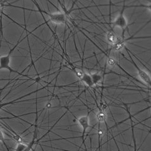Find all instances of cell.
Here are the masks:
<instances>
[{"mask_svg": "<svg viewBox=\"0 0 151 151\" xmlns=\"http://www.w3.org/2000/svg\"><path fill=\"white\" fill-rule=\"evenodd\" d=\"M134 143H135V150L134 151H136V143H135V140H134Z\"/></svg>", "mask_w": 151, "mask_h": 151, "instance_id": "obj_16", "label": "cell"}, {"mask_svg": "<svg viewBox=\"0 0 151 151\" xmlns=\"http://www.w3.org/2000/svg\"><path fill=\"white\" fill-rule=\"evenodd\" d=\"M40 12L47 14L49 17V21L56 23V24H64L66 22V15L63 13L59 12L55 13H48L45 12Z\"/></svg>", "mask_w": 151, "mask_h": 151, "instance_id": "obj_3", "label": "cell"}, {"mask_svg": "<svg viewBox=\"0 0 151 151\" xmlns=\"http://www.w3.org/2000/svg\"><path fill=\"white\" fill-rule=\"evenodd\" d=\"M107 64L110 67H113L116 64V60L112 58H110L107 59Z\"/></svg>", "mask_w": 151, "mask_h": 151, "instance_id": "obj_12", "label": "cell"}, {"mask_svg": "<svg viewBox=\"0 0 151 151\" xmlns=\"http://www.w3.org/2000/svg\"><path fill=\"white\" fill-rule=\"evenodd\" d=\"M81 81L82 82H83L85 84H87L88 86L91 87L92 86H94V83L92 81V79L91 78V76L89 75L86 73H84L83 77L81 78Z\"/></svg>", "mask_w": 151, "mask_h": 151, "instance_id": "obj_8", "label": "cell"}, {"mask_svg": "<svg viewBox=\"0 0 151 151\" xmlns=\"http://www.w3.org/2000/svg\"><path fill=\"white\" fill-rule=\"evenodd\" d=\"M6 1H0V9H3L4 6H5V3Z\"/></svg>", "mask_w": 151, "mask_h": 151, "instance_id": "obj_13", "label": "cell"}, {"mask_svg": "<svg viewBox=\"0 0 151 151\" xmlns=\"http://www.w3.org/2000/svg\"><path fill=\"white\" fill-rule=\"evenodd\" d=\"M124 10H125V6L123 7V9L121 13H120V15L116 18L115 22L113 23V27H119L121 28L123 32L125 31V28L127 27V21L124 16V13H123Z\"/></svg>", "mask_w": 151, "mask_h": 151, "instance_id": "obj_4", "label": "cell"}, {"mask_svg": "<svg viewBox=\"0 0 151 151\" xmlns=\"http://www.w3.org/2000/svg\"><path fill=\"white\" fill-rule=\"evenodd\" d=\"M0 142H2L4 145H5V147H6V148L7 149L8 151H9L8 146H7L6 142H5V140H4V134H3V131L1 130V129H0Z\"/></svg>", "mask_w": 151, "mask_h": 151, "instance_id": "obj_11", "label": "cell"}, {"mask_svg": "<svg viewBox=\"0 0 151 151\" xmlns=\"http://www.w3.org/2000/svg\"><path fill=\"white\" fill-rule=\"evenodd\" d=\"M3 9H0V15H1V14H3Z\"/></svg>", "mask_w": 151, "mask_h": 151, "instance_id": "obj_15", "label": "cell"}, {"mask_svg": "<svg viewBox=\"0 0 151 151\" xmlns=\"http://www.w3.org/2000/svg\"><path fill=\"white\" fill-rule=\"evenodd\" d=\"M96 119L99 123L105 122L107 119V114L104 110H101L96 115Z\"/></svg>", "mask_w": 151, "mask_h": 151, "instance_id": "obj_9", "label": "cell"}, {"mask_svg": "<svg viewBox=\"0 0 151 151\" xmlns=\"http://www.w3.org/2000/svg\"><path fill=\"white\" fill-rule=\"evenodd\" d=\"M132 63L134 64L135 65V67L136 68V70H137V72L139 74V77L140 78L142 81H143L144 83H145L147 84H148L149 86L151 87V78L150 76L147 74V73H146L145 70L141 69L140 68L138 67V65H136L134 61H132Z\"/></svg>", "mask_w": 151, "mask_h": 151, "instance_id": "obj_6", "label": "cell"}, {"mask_svg": "<svg viewBox=\"0 0 151 151\" xmlns=\"http://www.w3.org/2000/svg\"><path fill=\"white\" fill-rule=\"evenodd\" d=\"M91 78H92V81H93L94 85V84H96L97 83H98L99 82V81H101V75L97 74V73L93 74L91 76Z\"/></svg>", "mask_w": 151, "mask_h": 151, "instance_id": "obj_10", "label": "cell"}, {"mask_svg": "<svg viewBox=\"0 0 151 151\" xmlns=\"http://www.w3.org/2000/svg\"><path fill=\"white\" fill-rule=\"evenodd\" d=\"M106 39L108 43L113 46L116 45L120 40L118 37L116 35V34L113 30H110L107 32Z\"/></svg>", "mask_w": 151, "mask_h": 151, "instance_id": "obj_7", "label": "cell"}, {"mask_svg": "<svg viewBox=\"0 0 151 151\" xmlns=\"http://www.w3.org/2000/svg\"><path fill=\"white\" fill-rule=\"evenodd\" d=\"M77 122H78V124L81 126L82 129V139L83 140L85 134H86L87 130L89 128V127H90L89 116L86 115V116H81L78 119Z\"/></svg>", "mask_w": 151, "mask_h": 151, "instance_id": "obj_5", "label": "cell"}, {"mask_svg": "<svg viewBox=\"0 0 151 151\" xmlns=\"http://www.w3.org/2000/svg\"><path fill=\"white\" fill-rule=\"evenodd\" d=\"M37 125H36L35 127V130H34V137H33V139L32 141L29 144H25L23 143H18L15 151H31L33 149V147L36 144V137H37Z\"/></svg>", "mask_w": 151, "mask_h": 151, "instance_id": "obj_2", "label": "cell"}, {"mask_svg": "<svg viewBox=\"0 0 151 151\" xmlns=\"http://www.w3.org/2000/svg\"><path fill=\"white\" fill-rule=\"evenodd\" d=\"M144 6V7H145V8H147L151 12V4H148V5H145V6Z\"/></svg>", "mask_w": 151, "mask_h": 151, "instance_id": "obj_14", "label": "cell"}, {"mask_svg": "<svg viewBox=\"0 0 151 151\" xmlns=\"http://www.w3.org/2000/svg\"><path fill=\"white\" fill-rule=\"evenodd\" d=\"M25 39V38H24ZM24 39H23L22 40H19L18 41L17 44L15 45V47H13V48L10 50L9 52L5 55H3V56H0V70H1L2 69H7L8 70L10 73H17L18 74H19L20 76H25L24 74H23L19 72H18L17 70H14L12 69L10 66V62H11V55L13 50H15L17 47L18 45V44H20V42H22Z\"/></svg>", "mask_w": 151, "mask_h": 151, "instance_id": "obj_1", "label": "cell"}]
</instances>
